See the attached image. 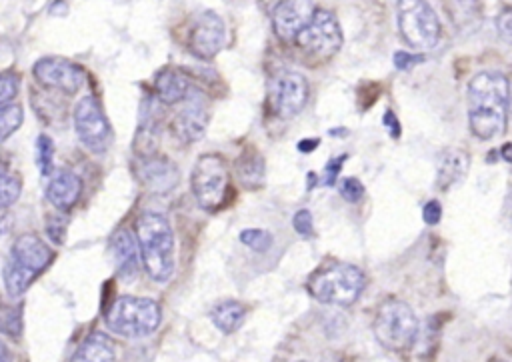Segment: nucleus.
Masks as SVG:
<instances>
[{"mask_svg":"<svg viewBox=\"0 0 512 362\" xmlns=\"http://www.w3.org/2000/svg\"><path fill=\"white\" fill-rule=\"evenodd\" d=\"M468 122L480 140L504 134L508 122V78L500 72L482 70L468 82Z\"/></svg>","mask_w":512,"mask_h":362,"instance_id":"f257e3e1","label":"nucleus"},{"mask_svg":"<svg viewBox=\"0 0 512 362\" xmlns=\"http://www.w3.org/2000/svg\"><path fill=\"white\" fill-rule=\"evenodd\" d=\"M136 242L148 276L154 282H168L174 274V232L166 216L144 212L136 220Z\"/></svg>","mask_w":512,"mask_h":362,"instance_id":"f03ea898","label":"nucleus"},{"mask_svg":"<svg viewBox=\"0 0 512 362\" xmlns=\"http://www.w3.org/2000/svg\"><path fill=\"white\" fill-rule=\"evenodd\" d=\"M54 252L34 234L20 236L4 264V286L10 296H20L52 262Z\"/></svg>","mask_w":512,"mask_h":362,"instance_id":"7ed1b4c3","label":"nucleus"},{"mask_svg":"<svg viewBox=\"0 0 512 362\" xmlns=\"http://www.w3.org/2000/svg\"><path fill=\"white\" fill-rule=\"evenodd\" d=\"M366 286L364 272L346 262H334L322 270H318L308 280L310 294L322 304L334 306H350L354 304Z\"/></svg>","mask_w":512,"mask_h":362,"instance_id":"20e7f679","label":"nucleus"},{"mask_svg":"<svg viewBox=\"0 0 512 362\" xmlns=\"http://www.w3.org/2000/svg\"><path fill=\"white\" fill-rule=\"evenodd\" d=\"M162 318L156 300L140 296H120L106 314V326L124 338H144L152 334Z\"/></svg>","mask_w":512,"mask_h":362,"instance_id":"39448f33","label":"nucleus"},{"mask_svg":"<svg viewBox=\"0 0 512 362\" xmlns=\"http://www.w3.org/2000/svg\"><path fill=\"white\" fill-rule=\"evenodd\" d=\"M374 336L390 352L408 350L418 338V318L402 300H386L374 318Z\"/></svg>","mask_w":512,"mask_h":362,"instance_id":"423d86ee","label":"nucleus"},{"mask_svg":"<svg viewBox=\"0 0 512 362\" xmlns=\"http://www.w3.org/2000/svg\"><path fill=\"white\" fill-rule=\"evenodd\" d=\"M398 32L414 50H430L440 38V20L426 0L396 2Z\"/></svg>","mask_w":512,"mask_h":362,"instance_id":"0eeeda50","label":"nucleus"},{"mask_svg":"<svg viewBox=\"0 0 512 362\" xmlns=\"http://www.w3.org/2000/svg\"><path fill=\"white\" fill-rule=\"evenodd\" d=\"M192 194L202 210H218L228 190V168L220 154H202L190 172Z\"/></svg>","mask_w":512,"mask_h":362,"instance_id":"6e6552de","label":"nucleus"},{"mask_svg":"<svg viewBox=\"0 0 512 362\" xmlns=\"http://www.w3.org/2000/svg\"><path fill=\"white\" fill-rule=\"evenodd\" d=\"M296 44L310 56L320 60L332 58L342 46V30L336 16L328 10H314L308 24L294 38Z\"/></svg>","mask_w":512,"mask_h":362,"instance_id":"1a4fd4ad","label":"nucleus"},{"mask_svg":"<svg viewBox=\"0 0 512 362\" xmlns=\"http://www.w3.org/2000/svg\"><path fill=\"white\" fill-rule=\"evenodd\" d=\"M74 128L80 142L94 154L108 150L112 142V128L94 96H84L74 108Z\"/></svg>","mask_w":512,"mask_h":362,"instance_id":"9d476101","label":"nucleus"},{"mask_svg":"<svg viewBox=\"0 0 512 362\" xmlns=\"http://www.w3.org/2000/svg\"><path fill=\"white\" fill-rule=\"evenodd\" d=\"M270 108L280 118L300 114L308 102V80L294 70H282L272 76L268 88Z\"/></svg>","mask_w":512,"mask_h":362,"instance_id":"9b49d317","label":"nucleus"},{"mask_svg":"<svg viewBox=\"0 0 512 362\" xmlns=\"http://www.w3.org/2000/svg\"><path fill=\"white\" fill-rule=\"evenodd\" d=\"M224 44H226L224 20L212 10L200 12L192 20V26L188 32V50L200 60H210L224 48Z\"/></svg>","mask_w":512,"mask_h":362,"instance_id":"f8f14e48","label":"nucleus"},{"mask_svg":"<svg viewBox=\"0 0 512 362\" xmlns=\"http://www.w3.org/2000/svg\"><path fill=\"white\" fill-rule=\"evenodd\" d=\"M182 108L172 118V132L182 144H192L200 140L208 126V110L204 96L198 90L188 88L186 96L180 100Z\"/></svg>","mask_w":512,"mask_h":362,"instance_id":"ddd939ff","label":"nucleus"},{"mask_svg":"<svg viewBox=\"0 0 512 362\" xmlns=\"http://www.w3.org/2000/svg\"><path fill=\"white\" fill-rule=\"evenodd\" d=\"M34 78L52 90L74 94L84 84V70L66 58H40L32 68Z\"/></svg>","mask_w":512,"mask_h":362,"instance_id":"4468645a","label":"nucleus"},{"mask_svg":"<svg viewBox=\"0 0 512 362\" xmlns=\"http://www.w3.org/2000/svg\"><path fill=\"white\" fill-rule=\"evenodd\" d=\"M314 14V4L310 0H280L272 8L274 34L282 42H292L298 32L308 24Z\"/></svg>","mask_w":512,"mask_h":362,"instance_id":"2eb2a0df","label":"nucleus"},{"mask_svg":"<svg viewBox=\"0 0 512 362\" xmlns=\"http://www.w3.org/2000/svg\"><path fill=\"white\" fill-rule=\"evenodd\" d=\"M110 252L116 264V272L124 282H132L140 272V250L136 236L128 228L114 232L110 240Z\"/></svg>","mask_w":512,"mask_h":362,"instance_id":"dca6fc26","label":"nucleus"},{"mask_svg":"<svg viewBox=\"0 0 512 362\" xmlns=\"http://www.w3.org/2000/svg\"><path fill=\"white\" fill-rule=\"evenodd\" d=\"M138 176L146 190L154 194H166L178 184V168L170 160L156 154L142 158V168Z\"/></svg>","mask_w":512,"mask_h":362,"instance_id":"f3484780","label":"nucleus"},{"mask_svg":"<svg viewBox=\"0 0 512 362\" xmlns=\"http://www.w3.org/2000/svg\"><path fill=\"white\" fill-rule=\"evenodd\" d=\"M470 158L460 148H444L436 160V186L448 190L466 178Z\"/></svg>","mask_w":512,"mask_h":362,"instance_id":"a211bd4d","label":"nucleus"},{"mask_svg":"<svg viewBox=\"0 0 512 362\" xmlns=\"http://www.w3.org/2000/svg\"><path fill=\"white\" fill-rule=\"evenodd\" d=\"M234 174L242 188L260 190L266 180V164L254 146H246L234 160Z\"/></svg>","mask_w":512,"mask_h":362,"instance_id":"6ab92c4d","label":"nucleus"},{"mask_svg":"<svg viewBox=\"0 0 512 362\" xmlns=\"http://www.w3.org/2000/svg\"><path fill=\"white\" fill-rule=\"evenodd\" d=\"M82 192V180L70 170H58L52 174L46 186V198L58 210H70Z\"/></svg>","mask_w":512,"mask_h":362,"instance_id":"aec40b11","label":"nucleus"},{"mask_svg":"<svg viewBox=\"0 0 512 362\" xmlns=\"http://www.w3.org/2000/svg\"><path fill=\"white\" fill-rule=\"evenodd\" d=\"M154 86H156V96L162 104H178L186 96L190 82L182 72L174 68H164L162 72H158Z\"/></svg>","mask_w":512,"mask_h":362,"instance_id":"412c9836","label":"nucleus"},{"mask_svg":"<svg viewBox=\"0 0 512 362\" xmlns=\"http://www.w3.org/2000/svg\"><path fill=\"white\" fill-rule=\"evenodd\" d=\"M114 358H116L114 344L110 336L104 332H92L72 356V360H84V362H110Z\"/></svg>","mask_w":512,"mask_h":362,"instance_id":"4be33fe9","label":"nucleus"},{"mask_svg":"<svg viewBox=\"0 0 512 362\" xmlns=\"http://www.w3.org/2000/svg\"><path fill=\"white\" fill-rule=\"evenodd\" d=\"M210 320L214 322V326L220 332L232 334V332H236L244 324L246 308L240 302H236V300H224V302H218L210 310Z\"/></svg>","mask_w":512,"mask_h":362,"instance_id":"5701e85b","label":"nucleus"},{"mask_svg":"<svg viewBox=\"0 0 512 362\" xmlns=\"http://www.w3.org/2000/svg\"><path fill=\"white\" fill-rule=\"evenodd\" d=\"M22 182L20 178L8 168L6 162L0 160V208H8L20 196Z\"/></svg>","mask_w":512,"mask_h":362,"instance_id":"b1692460","label":"nucleus"},{"mask_svg":"<svg viewBox=\"0 0 512 362\" xmlns=\"http://www.w3.org/2000/svg\"><path fill=\"white\" fill-rule=\"evenodd\" d=\"M0 332L18 340L22 334V308L0 304Z\"/></svg>","mask_w":512,"mask_h":362,"instance_id":"393cba45","label":"nucleus"},{"mask_svg":"<svg viewBox=\"0 0 512 362\" xmlns=\"http://www.w3.org/2000/svg\"><path fill=\"white\" fill-rule=\"evenodd\" d=\"M22 108L18 104H0V142L6 140L22 124Z\"/></svg>","mask_w":512,"mask_h":362,"instance_id":"a878e982","label":"nucleus"},{"mask_svg":"<svg viewBox=\"0 0 512 362\" xmlns=\"http://www.w3.org/2000/svg\"><path fill=\"white\" fill-rule=\"evenodd\" d=\"M450 14L458 26H468L478 18V0H452Z\"/></svg>","mask_w":512,"mask_h":362,"instance_id":"bb28decb","label":"nucleus"},{"mask_svg":"<svg viewBox=\"0 0 512 362\" xmlns=\"http://www.w3.org/2000/svg\"><path fill=\"white\" fill-rule=\"evenodd\" d=\"M240 242L254 252H266L272 246V234L262 228H246L240 232Z\"/></svg>","mask_w":512,"mask_h":362,"instance_id":"cd10ccee","label":"nucleus"},{"mask_svg":"<svg viewBox=\"0 0 512 362\" xmlns=\"http://www.w3.org/2000/svg\"><path fill=\"white\" fill-rule=\"evenodd\" d=\"M52 156H54V144H52L50 136L40 134L36 140V162H38L42 176L52 174Z\"/></svg>","mask_w":512,"mask_h":362,"instance_id":"c85d7f7f","label":"nucleus"},{"mask_svg":"<svg viewBox=\"0 0 512 362\" xmlns=\"http://www.w3.org/2000/svg\"><path fill=\"white\" fill-rule=\"evenodd\" d=\"M338 192H340V196L344 198V200H348V202H358V200H362V196H364V186H362V182L358 180V178H344V180H340V184H338Z\"/></svg>","mask_w":512,"mask_h":362,"instance_id":"c756f323","label":"nucleus"},{"mask_svg":"<svg viewBox=\"0 0 512 362\" xmlns=\"http://www.w3.org/2000/svg\"><path fill=\"white\" fill-rule=\"evenodd\" d=\"M66 226H68V220L66 216H48L46 220V234L50 236V240L54 244H62L64 242V236H66Z\"/></svg>","mask_w":512,"mask_h":362,"instance_id":"7c9ffc66","label":"nucleus"},{"mask_svg":"<svg viewBox=\"0 0 512 362\" xmlns=\"http://www.w3.org/2000/svg\"><path fill=\"white\" fill-rule=\"evenodd\" d=\"M18 86H20V80L16 74H12V72L0 74V104L10 102L16 96Z\"/></svg>","mask_w":512,"mask_h":362,"instance_id":"2f4dec72","label":"nucleus"},{"mask_svg":"<svg viewBox=\"0 0 512 362\" xmlns=\"http://www.w3.org/2000/svg\"><path fill=\"white\" fill-rule=\"evenodd\" d=\"M292 224L300 236H304V238L314 236V222H312V214L308 210H298L292 218Z\"/></svg>","mask_w":512,"mask_h":362,"instance_id":"473e14b6","label":"nucleus"},{"mask_svg":"<svg viewBox=\"0 0 512 362\" xmlns=\"http://www.w3.org/2000/svg\"><path fill=\"white\" fill-rule=\"evenodd\" d=\"M496 28H498V34L502 36V40L508 44L510 42V34H512V14L508 8H504L500 12V16L496 18Z\"/></svg>","mask_w":512,"mask_h":362,"instance_id":"72a5a7b5","label":"nucleus"},{"mask_svg":"<svg viewBox=\"0 0 512 362\" xmlns=\"http://www.w3.org/2000/svg\"><path fill=\"white\" fill-rule=\"evenodd\" d=\"M344 160H346V154L338 156V160H336V158H332V160L326 164V168H324L326 176H324L322 184H326V186H334V184H336V176H338V172H340V168H342Z\"/></svg>","mask_w":512,"mask_h":362,"instance_id":"f704fd0d","label":"nucleus"},{"mask_svg":"<svg viewBox=\"0 0 512 362\" xmlns=\"http://www.w3.org/2000/svg\"><path fill=\"white\" fill-rule=\"evenodd\" d=\"M422 218L426 224H438L442 218V206L438 200H428L422 210Z\"/></svg>","mask_w":512,"mask_h":362,"instance_id":"c9c22d12","label":"nucleus"},{"mask_svg":"<svg viewBox=\"0 0 512 362\" xmlns=\"http://www.w3.org/2000/svg\"><path fill=\"white\" fill-rule=\"evenodd\" d=\"M424 56H416V54H408V52H396L394 54V66L398 70H410L412 66H416L418 62H422Z\"/></svg>","mask_w":512,"mask_h":362,"instance_id":"e433bc0d","label":"nucleus"},{"mask_svg":"<svg viewBox=\"0 0 512 362\" xmlns=\"http://www.w3.org/2000/svg\"><path fill=\"white\" fill-rule=\"evenodd\" d=\"M382 124L388 128V132H390L392 138H398V136H400V124H398V118H396V114H394L392 110H386V112H384Z\"/></svg>","mask_w":512,"mask_h":362,"instance_id":"4c0bfd02","label":"nucleus"},{"mask_svg":"<svg viewBox=\"0 0 512 362\" xmlns=\"http://www.w3.org/2000/svg\"><path fill=\"white\" fill-rule=\"evenodd\" d=\"M318 138H306V140H302L300 144H298V150H302V152H310V150H314L316 146H318Z\"/></svg>","mask_w":512,"mask_h":362,"instance_id":"58836bf2","label":"nucleus"},{"mask_svg":"<svg viewBox=\"0 0 512 362\" xmlns=\"http://www.w3.org/2000/svg\"><path fill=\"white\" fill-rule=\"evenodd\" d=\"M10 358V354H8V348L4 346V342L0 340V360H8Z\"/></svg>","mask_w":512,"mask_h":362,"instance_id":"ea45409f","label":"nucleus"},{"mask_svg":"<svg viewBox=\"0 0 512 362\" xmlns=\"http://www.w3.org/2000/svg\"><path fill=\"white\" fill-rule=\"evenodd\" d=\"M508 150H510V144H504V146H502V154H504V160H506V162H510V156H508Z\"/></svg>","mask_w":512,"mask_h":362,"instance_id":"a19ab883","label":"nucleus"},{"mask_svg":"<svg viewBox=\"0 0 512 362\" xmlns=\"http://www.w3.org/2000/svg\"><path fill=\"white\" fill-rule=\"evenodd\" d=\"M264 2H266V0H264ZM278 2H280V0H272V8H274Z\"/></svg>","mask_w":512,"mask_h":362,"instance_id":"79ce46f5","label":"nucleus"}]
</instances>
